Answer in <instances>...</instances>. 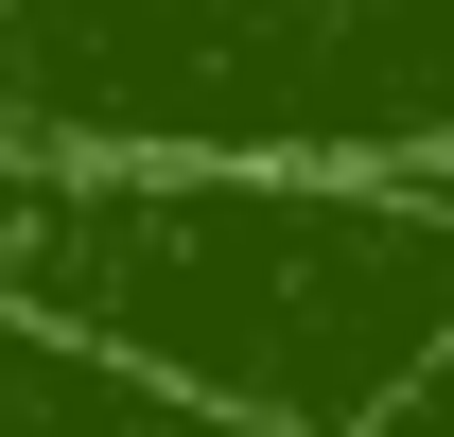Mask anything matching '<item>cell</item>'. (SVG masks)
I'll return each instance as SVG.
<instances>
[{
  "mask_svg": "<svg viewBox=\"0 0 454 437\" xmlns=\"http://www.w3.org/2000/svg\"><path fill=\"white\" fill-rule=\"evenodd\" d=\"M0 315L227 437H385V402L454 350V211L297 158L0 140Z\"/></svg>",
  "mask_w": 454,
  "mask_h": 437,
  "instance_id": "obj_1",
  "label": "cell"
},
{
  "mask_svg": "<svg viewBox=\"0 0 454 437\" xmlns=\"http://www.w3.org/2000/svg\"><path fill=\"white\" fill-rule=\"evenodd\" d=\"M0 140L35 158H454V0H0Z\"/></svg>",
  "mask_w": 454,
  "mask_h": 437,
  "instance_id": "obj_2",
  "label": "cell"
},
{
  "mask_svg": "<svg viewBox=\"0 0 454 437\" xmlns=\"http://www.w3.org/2000/svg\"><path fill=\"white\" fill-rule=\"evenodd\" d=\"M0 437H227V420H192V402H158V385H122V368L0 315Z\"/></svg>",
  "mask_w": 454,
  "mask_h": 437,
  "instance_id": "obj_3",
  "label": "cell"
},
{
  "mask_svg": "<svg viewBox=\"0 0 454 437\" xmlns=\"http://www.w3.org/2000/svg\"><path fill=\"white\" fill-rule=\"evenodd\" d=\"M385 437H454V350H437V368H419V385L385 402Z\"/></svg>",
  "mask_w": 454,
  "mask_h": 437,
  "instance_id": "obj_4",
  "label": "cell"
}]
</instances>
